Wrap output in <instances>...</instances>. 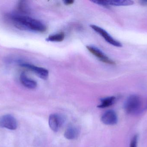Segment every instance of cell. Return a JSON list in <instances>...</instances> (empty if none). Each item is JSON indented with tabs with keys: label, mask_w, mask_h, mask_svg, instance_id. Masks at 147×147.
<instances>
[{
	"label": "cell",
	"mask_w": 147,
	"mask_h": 147,
	"mask_svg": "<svg viewBox=\"0 0 147 147\" xmlns=\"http://www.w3.org/2000/svg\"><path fill=\"white\" fill-rule=\"evenodd\" d=\"M139 2L141 5H143V6L147 5V0H142V1H140Z\"/></svg>",
	"instance_id": "cell-16"
},
{
	"label": "cell",
	"mask_w": 147,
	"mask_h": 147,
	"mask_svg": "<svg viewBox=\"0 0 147 147\" xmlns=\"http://www.w3.org/2000/svg\"><path fill=\"white\" fill-rule=\"evenodd\" d=\"M90 26L96 33L99 34L101 36H102L109 44L117 47H121L122 46V45L121 42L114 39L105 29L96 25H91Z\"/></svg>",
	"instance_id": "cell-3"
},
{
	"label": "cell",
	"mask_w": 147,
	"mask_h": 147,
	"mask_svg": "<svg viewBox=\"0 0 147 147\" xmlns=\"http://www.w3.org/2000/svg\"><path fill=\"white\" fill-rule=\"evenodd\" d=\"M138 135H135L131 140L129 147H138Z\"/></svg>",
	"instance_id": "cell-14"
},
{
	"label": "cell",
	"mask_w": 147,
	"mask_h": 147,
	"mask_svg": "<svg viewBox=\"0 0 147 147\" xmlns=\"http://www.w3.org/2000/svg\"><path fill=\"white\" fill-rule=\"evenodd\" d=\"M0 127L10 130H15L17 128V122L13 116L5 115L0 117Z\"/></svg>",
	"instance_id": "cell-7"
},
{
	"label": "cell",
	"mask_w": 147,
	"mask_h": 147,
	"mask_svg": "<svg viewBox=\"0 0 147 147\" xmlns=\"http://www.w3.org/2000/svg\"><path fill=\"white\" fill-rule=\"evenodd\" d=\"M79 133L78 129L73 126H70L67 127L64 133L65 138L68 140H74L77 139Z\"/></svg>",
	"instance_id": "cell-10"
},
{
	"label": "cell",
	"mask_w": 147,
	"mask_h": 147,
	"mask_svg": "<svg viewBox=\"0 0 147 147\" xmlns=\"http://www.w3.org/2000/svg\"><path fill=\"white\" fill-rule=\"evenodd\" d=\"M64 3L66 5H71L74 3V1L73 0H65L64 1Z\"/></svg>",
	"instance_id": "cell-15"
},
{
	"label": "cell",
	"mask_w": 147,
	"mask_h": 147,
	"mask_svg": "<svg viewBox=\"0 0 147 147\" xmlns=\"http://www.w3.org/2000/svg\"><path fill=\"white\" fill-rule=\"evenodd\" d=\"M20 81L22 85L28 89H33L37 87V82L28 78L25 73H22L21 74Z\"/></svg>",
	"instance_id": "cell-9"
},
{
	"label": "cell",
	"mask_w": 147,
	"mask_h": 147,
	"mask_svg": "<svg viewBox=\"0 0 147 147\" xmlns=\"http://www.w3.org/2000/svg\"><path fill=\"white\" fill-rule=\"evenodd\" d=\"M86 47L92 54L96 57L100 61L109 64L114 65L115 64L113 60L109 58L105 54L96 47L88 45L86 46Z\"/></svg>",
	"instance_id": "cell-5"
},
{
	"label": "cell",
	"mask_w": 147,
	"mask_h": 147,
	"mask_svg": "<svg viewBox=\"0 0 147 147\" xmlns=\"http://www.w3.org/2000/svg\"><path fill=\"white\" fill-rule=\"evenodd\" d=\"M13 26L23 31L44 33L47 30V26L43 22L27 16L11 14L8 16Z\"/></svg>",
	"instance_id": "cell-1"
},
{
	"label": "cell",
	"mask_w": 147,
	"mask_h": 147,
	"mask_svg": "<svg viewBox=\"0 0 147 147\" xmlns=\"http://www.w3.org/2000/svg\"><path fill=\"white\" fill-rule=\"evenodd\" d=\"M65 34L63 32L51 35L46 39L47 41L51 42H61L65 39Z\"/></svg>",
	"instance_id": "cell-13"
},
{
	"label": "cell",
	"mask_w": 147,
	"mask_h": 147,
	"mask_svg": "<svg viewBox=\"0 0 147 147\" xmlns=\"http://www.w3.org/2000/svg\"><path fill=\"white\" fill-rule=\"evenodd\" d=\"M116 101L115 96L108 97L102 98L100 100V104L97 106L99 108H105L110 107L114 104Z\"/></svg>",
	"instance_id": "cell-11"
},
{
	"label": "cell",
	"mask_w": 147,
	"mask_h": 147,
	"mask_svg": "<svg viewBox=\"0 0 147 147\" xmlns=\"http://www.w3.org/2000/svg\"><path fill=\"white\" fill-rule=\"evenodd\" d=\"M20 65L22 67L32 71L42 79L47 80L48 79L49 77V71L45 68L38 67L27 63H22Z\"/></svg>",
	"instance_id": "cell-6"
},
{
	"label": "cell",
	"mask_w": 147,
	"mask_h": 147,
	"mask_svg": "<svg viewBox=\"0 0 147 147\" xmlns=\"http://www.w3.org/2000/svg\"><path fill=\"white\" fill-rule=\"evenodd\" d=\"M65 119L58 114H51L49 116L48 123L51 129L54 132H57L64 123Z\"/></svg>",
	"instance_id": "cell-4"
},
{
	"label": "cell",
	"mask_w": 147,
	"mask_h": 147,
	"mask_svg": "<svg viewBox=\"0 0 147 147\" xmlns=\"http://www.w3.org/2000/svg\"><path fill=\"white\" fill-rule=\"evenodd\" d=\"M105 3L109 6H129L134 4L133 1L129 0H111L105 1Z\"/></svg>",
	"instance_id": "cell-12"
},
{
	"label": "cell",
	"mask_w": 147,
	"mask_h": 147,
	"mask_svg": "<svg viewBox=\"0 0 147 147\" xmlns=\"http://www.w3.org/2000/svg\"><path fill=\"white\" fill-rule=\"evenodd\" d=\"M142 101L140 96L137 95H131L125 102L124 108L128 114L135 115L142 112Z\"/></svg>",
	"instance_id": "cell-2"
},
{
	"label": "cell",
	"mask_w": 147,
	"mask_h": 147,
	"mask_svg": "<svg viewBox=\"0 0 147 147\" xmlns=\"http://www.w3.org/2000/svg\"><path fill=\"white\" fill-rule=\"evenodd\" d=\"M101 121L106 125H115L118 122V117L116 112L113 110L106 111L102 115Z\"/></svg>",
	"instance_id": "cell-8"
}]
</instances>
